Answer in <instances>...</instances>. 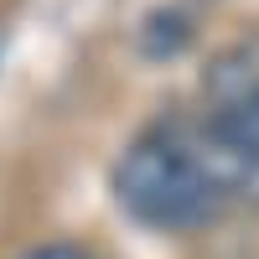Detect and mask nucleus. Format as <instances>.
<instances>
[{
  "instance_id": "f257e3e1",
  "label": "nucleus",
  "mask_w": 259,
  "mask_h": 259,
  "mask_svg": "<svg viewBox=\"0 0 259 259\" xmlns=\"http://www.w3.org/2000/svg\"><path fill=\"white\" fill-rule=\"evenodd\" d=\"M114 197L130 218H140L150 228H192L218 207L223 192L212 187L192 140L145 135L114 166Z\"/></svg>"
},
{
  "instance_id": "f03ea898",
  "label": "nucleus",
  "mask_w": 259,
  "mask_h": 259,
  "mask_svg": "<svg viewBox=\"0 0 259 259\" xmlns=\"http://www.w3.org/2000/svg\"><path fill=\"white\" fill-rule=\"evenodd\" d=\"M207 135L218 140V145H228L233 156H244L249 166H259V83H254L249 94H239V99L223 104L218 119L207 124Z\"/></svg>"
},
{
  "instance_id": "7ed1b4c3",
  "label": "nucleus",
  "mask_w": 259,
  "mask_h": 259,
  "mask_svg": "<svg viewBox=\"0 0 259 259\" xmlns=\"http://www.w3.org/2000/svg\"><path fill=\"white\" fill-rule=\"evenodd\" d=\"M21 259H94V254L78 249V244H68V239H57V244H36V249H26Z\"/></svg>"
}]
</instances>
